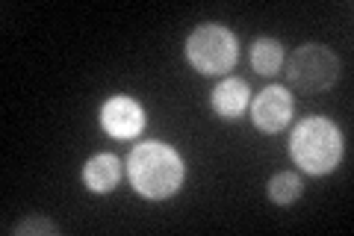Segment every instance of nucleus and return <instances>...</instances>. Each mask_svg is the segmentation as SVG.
Returning <instances> with one entry per match:
<instances>
[{"label":"nucleus","instance_id":"423d86ee","mask_svg":"<svg viewBox=\"0 0 354 236\" xmlns=\"http://www.w3.org/2000/svg\"><path fill=\"white\" fill-rule=\"evenodd\" d=\"M101 127L113 139H133L145 130V109L127 95H113L101 107Z\"/></svg>","mask_w":354,"mask_h":236},{"label":"nucleus","instance_id":"0eeeda50","mask_svg":"<svg viewBox=\"0 0 354 236\" xmlns=\"http://www.w3.org/2000/svg\"><path fill=\"white\" fill-rule=\"evenodd\" d=\"M248 100H251V89L245 80H239V77H225L216 89H213V98H209V104H213V112L218 118L225 121H236L242 112L248 109Z\"/></svg>","mask_w":354,"mask_h":236},{"label":"nucleus","instance_id":"7ed1b4c3","mask_svg":"<svg viewBox=\"0 0 354 236\" xmlns=\"http://www.w3.org/2000/svg\"><path fill=\"white\" fill-rule=\"evenodd\" d=\"M236 36L225 24H201L186 39V60L207 77L225 74L236 65Z\"/></svg>","mask_w":354,"mask_h":236},{"label":"nucleus","instance_id":"f03ea898","mask_svg":"<svg viewBox=\"0 0 354 236\" xmlns=\"http://www.w3.org/2000/svg\"><path fill=\"white\" fill-rule=\"evenodd\" d=\"M342 133L330 118L310 116L301 118L290 136V156L292 163L307 174H330L342 160Z\"/></svg>","mask_w":354,"mask_h":236},{"label":"nucleus","instance_id":"1a4fd4ad","mask_svg":"<svg viewBox=\"0 0 354 236\" xmlns=\"http://www.w3.org/2000/svg\"><path fill=\"white\" fill-rule=\"evenodd\" d=\"M283 65V48L278 39H257L251 44V69L263 74V77H272L278 74Z\"/></svg>","mask_w":354,"mask_h":236},{"label":"nucleus","instance_id":"9d476101","mask_svg":"<svg viewBox=\"0 0 354 236\" xmlns=\"http://www.w3.org/2000/svg\"><path fill=\"white\" fill-rule=\"evenodd\" d=\"M269 198L274 201V204H292V201L301 195V181L292 174V172H281V174H274L272 181H269Z\"/></svg>","mask_w":354,"mask_h":236},{"label":"nucleus","instance_id":"f257e3e1","mask_svg":"<svg viewBox=\"0 0 354 236\" xmlns=\"http://www.w3.org/2000/svg\"><path fill=\"white\" fill-rule=\"evenodd\" d=\"M130 186L148 201H165L180 192L186 165L183 156L165 142H139L127 156Z\"/></svg>","mask_w":354,"mask_h":236},{"label":"nucleus","instance_id":"9b49d317","mask_svg":"<svg viewBox=\"0 0 354 236\" xmlns=\"http://www.w3.org/2000/svg\"><path fill=\"white\" fill-rule=\"evenodd\" d=\"M15 233L18 236H27V233H59V228L53 221H48V219H27V221L18 224Z\"/></svg>","mask_w":354,"mask_h":236},{"label":"nucleus","instance_id":"20e7f679","mask_svg":"<svg viewBox=\"0 0 354 236\" xmlns=\"http://www.w3.org/2000/svg\"><path fill=\"white\" fill-rule=\"evenodd\" d=\"M337 77H339V60L325 44H301L286 62V80L301 95L328 92L337 83Z\"/></svg>","mask_w":354,"mask_h":236},{"label":"nucleus","instance_id":"6e6552de","mask_svg":"<svg viewBox=\"0 0 354 236\" xmlns=\"http://www.w3.org/2000/svg\"><path fill=\"white\" fill-rule=\"evenodd\" d=\"M118 181H121V163L113 154H95L92 160L83 165V183L88 192H95V195L113 192Z\"/></svg>","mask_w":354,"mask_h":236},{"label":"nucleus","instance_id":"39448f33","mask_svg":"<svg viewBox=\"0 0 354 236\" xmlns=\"http://www.w3.org/2000/svg\"><path fill=\"white\" fill-rule=\"evenodd\" d=\"M292 118V95L283 86H269L251 100V121L263 133H281Z\"/></svg>","mask_w":354,"mask_h":236}]
</instances>
